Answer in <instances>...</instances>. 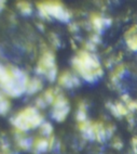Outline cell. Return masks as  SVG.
<instances>
[{
	"label": "cell",
	"mask_w": 137,
	"mask_h": 154,
	"mask_svg": "<svg viewBox=\"0 0 137 154\" xmlns=\"http://www.w3.org/2000/svg\"><path fill=\"white\" fill-rule=\"evenodd\" d=\"M3 99V96H2V94H0V101H1V100H2Z\"/></svg>",
	"instance_id": "32"
},
{
	"label": "cell",
	"mask_w": 137,
	"mask_h": 154,
	"mask_svg": "<svg viewBox=\"0 0 137 154\" xmlns=\"http://www.w3.org/2000/svg\"><path fill=\"white\" fill-rule=\"evenodd\" d=\"M16 143L19 149H22V150H29V149H31L33 140L25 135V132L19 131V134L16 135Z\"/></svg>",
	"instance_id": "14"
},
{
	"label": "cell",
	"mask_w": 137,
	"mask_h": 154,
	"mask_svg": "<svg viewBox=\"0 0 137 154\" xmlns=\"http://www.w3.org/2000/svg\"><path fill=\"white\" fill-rule=\"evenodd\" d=\"M78 127H79V130L81 131V134H82V136L85 139H88V140H95L93 130V122H82V123H79Z\"/></svg>",
	"instance_id": "9"
},
{
	"label": "cell",
	"mask_w": 137,
	"mask_h": 154,
	"mask_svg": "<svg viewBox=\"0 0 137 154\" xmlns=\"http://www.w3.org/2000/svg\"><path fill=\"white\" fill-rule=\"evenodd\" d=\"M93 130L95 140L98 142H104L107 139V134H106V126L101 122H95L93 123Z\"/></svg>",
	"instance_id": "10"
},
{
	"label": "cell",
	"mask_w": 137,
	"mask_h": 154,
	"mask_svg": "<svg viewBox=\"0 0 137 154\" xmlns=\"http://www.w3.org/2000/svg\"><path fill=\"white\" fill-rule=\"evenodd\" d=\"M126 42V46L131 51L133 52H137V34L136 35H133L129 38L125 39Z\"/></svg>",
	"instance_id": "19"
},
{
	"label": "cell",
	"mask_w": 137,
	"mask_h": 154,
	"mask_svg": "<svg viewBox=\"0 0 137 154\" xmlns=\"http://www.w3.org/2000/svg\"><path fill=\"white\" fill-rule=\"evenodd\" d=\"M12 125L19 132H26L29 129H34L43 123V116L38 112L36 107L27 106L19 111L12 117Z\"/></svg>",
	"instance_id": "3"
},
{
	"label": "cell",
	"mask_w": 137,
	"mask_h": 154,
	"mask_svg": "<svg viewBox=\"0 0 137 154\" xmlns=\"http://www.w3.org/2000/svg\"><path fill=\"white\" fill-rule=\"evenodd\" d=\"M3 7H4V1H0V11L3 9Z\"/></svg>",
	"instance_id": "31"
},
{
	"label": "cell",
	"mask_w": 137,
	"mask_h": 154,
	"mask_svg": "<svg viewBox=\"0 0 137 154\" xmlns=\"http://www.w3.org/2000/svg\"><path fill=\"white\" fill-rule=\"evenodd\" d=\"M4 76H6V67L0 65V82L4 78Z\"/></svg>",
	"instance_id": "28"
},
{
	"label": "cell",
	"mask_w": 137,
	"mask_h": 154,
	"mask_svg": "<svg viewBox=\"0 0 137 154\" xmlns=\"http://www.w3.org/2000/svg\"><path fill=\"white\" fill-rule=\"evenodd\" d=\"M16 7L24 15H29L33 12V6L26 1H19V2H16Z\"/></svg>",
	"instance_id": "16"
},
{
	"label": "cell",
	"mask_w": 137,
	"mask_h": 154,
	"mask_svg": "<svg viewBox=\"0 0 137 154\" xmlns=\"http://www.w3.org/2000/svg\"><path fill=\"white\" fill-rule=\"evenodd\" d=\"M51 37H53L52 38V42L55 45V46H58L60 45V39H58V37L56 35H54V34H52L51 35Z\"/></svg>",
	"instance_id": "30"
},
{
	"label": "cell",
	"mask_w": 137,
	"mask_h": 154,
	"mask_svg": "<svg viewBox=\"0 0 137 154\" xmlns=\"http://www.w3.org/2000/svg\"><path fill=\"white\" fill-rule=\"evenodd\" d=\"M47 105L48 104L45 103V101L43 100L42 97H39L38 99L36 100V107H39V109H44Z\"/></svg>",
	"instance_id": "24"
},
{
	"label": "cell",
	"mask_w": 137,
	"mask_h": 154,
	"mask_svg": "<svg viewBox=\"0 0 137 154\" xmlns=\"http://www.w3.org/2000/svg\"><path fill=\"white\" fill-rule=\"evenodd\" d=\"M31 150L37 154L47 152L49 150V140H48V138L38 137L36 139H34L33 143H31Z\"/></svg>",
	"instance_id": "8"
},
{
	"label": "cell",
	"mask_w": 137,
	"mask_h": 154,
	"mask_svg": "<svg viewBox=\"0 0 137 154\" xmlns=\"http://www.w3.org/2000/svg\"><path fill=\"white\" fill-rule=\"evenodd\" d=\"M43 88V83L42 80L38 77H35V78H29L27 85H26V89L25 91L29 94H34L38 92L39 90H41Z\"/></svg>",
	"instance_id": "12"
},
{
	"label": "cell",
	"mask_w": 137,
	"mask_h": 154,
	"mask_svg": "<svg viewBox=\"0 0 137 154\" xmlns=\"http://www.w3.org/2000/svg\"><path fill=\"white\" fill-rule=\"evenodd\" d=\"M76 119L78 121V123L88 121V117H86V105L84 104V102H80L79 103V107H78L77 113H76Z\"/></svg>",
	"instance_id": "15"
},
{
	"label": "cell",
	"mask_w": 137,
	"mask_h": 154,
	"mask_svg": "<svg viewBox=\"0 0 137 154\" xmlns=\"http://www.w3.org/2000/svg\"><path fill=\"white\" fill-rule=\"evenodd\" d=\"M58 84L64 88H74L77 87L80 84V80L76 74L69 73V72H64L58 76L57 78Z\"/></svg>",
	"instance_id": "6"
},
{
	"label": "cell",
	"mask_w": 137,
	"mask_h": 154,
	"mask_svg": "<svg viewBox=\"0 0 137 154\" xmlns=\"http://www.w3.org/2000/svg\"><path fill=\"white\" fill-rule=\"evenodd\" d=\"M9 109H10V103H9V101L6 98H3L0 101V115H6Z\"/></svg>",
	"instance_id": "21"
},
{
	"label": "cell",
	"mask_w": 137,
	"mask_h": 154,
	"mask_svg": "<svg viewBox=\"0 0 137 154\" xmlns=\"http://www.w3.org/2000/svg\"><path fill=\"white\" fill-rule=\"evenodd\" d=\"M57 94H58V92H55L53 89H48V90L43 94L42 98H43V100L45 101L47 104H52L53 102H54L55 97L57 96Z\"/></svg>",
	"instance_id": "18"
},
{
	"label": "cell",
	"mask_w": 137,
	"mask_h": 154,
	"mask_svg": "<svg viewBox=\"0 0 137 154\" xmlns=\"http://www.w3.org/2000/svg\"><path fill=\"white\" fill-rule=\"evenodd\" d=\"M36 72L42 75L50 82H54L57 78V67L55 63V57L51 51L45 50L37 64Z\"/></svg>",
	"instance_id": "4"
},
{
	"label": "cell",
	"mask_w": 137,
	"mask_h": 154,
	"mask_svg": "<svg viewBox=\"0 0 137 154\" xmlns=\"http://www.w3.org/2000/svg\"><path fill=\"white\" fill-rule=\"evenodd\" d=\"M72 66L76 73L89 83H95L104 75V69L98 58L94 53L89 52L84 49L78 51L77 54L74 57Z\"/></svg>",
	"instance_id": "1"
},
{
	"label": "cell",
	"mask_w": 137,
	"mask_h": 154,
	"mask_svg": "<svg viewBox=\"0 0 137 154\" xmlns=\"http://www.w3.org/2000/svg\"><path fill=\"white\" fill-rule=\"evenodd\" d=\"M112 146L115 149H117V150H121V149L123 148V142H122V140H121L120 138H115L112 141Z\"/></svg>",
	"instance_id": "23"
},
{
	"label": "cell",
	"mask_w": 137,
	"mask_h": 154,
	"mask_svg": "<svg viewBox=\"0 0 137 154\" xmlns=\"http://www.w3.org/2000/svg\"><path fill=\"white\" fill-rule=\"evenodd\" d=\"M39 128H40V134H41L44 138L52 136L53 127H52V125L50 124V123H48V122H43V123L40 125Z\"/></svg>",
	"instance_id": "17"
},
{
	"label": "cell",
	"mask_w": 137,
	"mask_h": 154,
	"mask_svg": "<svg viewBox=\"0 0 137 154\" xmlns=\"http://www.w3.org/2000/svg\"><path fill=\"white\" fill-rule=\"evenodd\" d=\"M0 154H1V153H0Z\"/></svg>",
	"instance_id": "33"
},
{
	"label": "cell",
	"mask_w": 137,
	"mask_h": 154,
	"mask_svg": "<svg viewBox=\"0 0 137 154\" xmlns=\"http://www.w3.org/2000/svg\"><path fill=\"white\" fill-rule=\"evenodd\" d=\"M136 34H137V24H134V25H132L131 27L126 30L125 34H124V37H125V39H126L133 35H136Z\"/></svg>",
	"instance_id": "22"
},
{
	"label": "cell",
	"mask_w": 137,
	"mask_h": 154,
	"mask_svg": "<svg viewBox=\"0 0 137 154\" xmlns=\"http://www.w3.org/2000/svg\"><path fill=\"white\" fill-rule=\"evenodd\" d=\"M115 109H117V112H118L119 117L129 115L130 111L127 110V107H126V105L124 104V103H122V102H117V103H115Z\"/></svg>",
	"instance_id": "20"
},
{
	"label": "cell",
	"mask_w": 137,
	"mask_h": 154,
	"mask_svg": "<svg viewBox=\"0 0 137 154\" xmlns=\"http://www.w3.org/2000/svg\"><path fill=\"white\" fill-rule=\"evenodd\" d=\"M132 151L134 154H137V136L132 138Z\"/></svg>",
	"instance_id": "27"
},
{
	"label": "cell",
	"mask_w": 137,
	"mask_h": 154,
	"mask_svg": "<svg viewBox=\"0 0 137 154\" xmlns=\"http://www.w3.org/2000/svg\"><path fill=\"white\" fill-rule=\"evenodd\" d=\"M121 99H122V103H123V102H125V104L127 103V102L131 101V98H130V96H129L127 94H122V97H121Z\"/></svg>",
	"instance_id": "29"
},
{
	"label": "cell",
	"mask_w": 137,
	"mask_h": 154,
	"mask_svg": "<svg viewBox=\"0 0 137 154\" xmlns=\"http://www.w3.org/2000/svg\"><path fill=\"white\" fill-rule=\"evenodd\" d=\"M69 111H70L69 105H65V106H53L51 115H52V117L56 122H63L66 119Z\"/></svg>",
	"instance_id": "11"
},
{
	"label": "cell",
	"mask_w": 137,
	"mask_h": 154,
	"mask_svg": "<svg viewBox=\"0 0 137 154\" xmlns=\"http://www.w3.org/2000/svg\"><path fill=\"white\" fill-rule=\"evenodd\" d=\"M126 73V67L124 64H118L115 66V69L112 71V73L110 74V82L113 85H117L119 83V80L124 76V74Z\"/></svg>",
	"instance_id": "13"
},
{
	"label": "cell",
	"mask_w": 137,
	"mask_h": 154,
	"mask_svg": "<svg viewBox=\"0 0 137 154\" xmlns=\"http://www.w3.org/2000/svg\"><path fill=\"white\" fill-rule=\"evenodd\" d=\"M115 129V128L113 125H108V126H106V134H107V138H110L113 135Z\"/></svg>",
	"instance_id": "26"
},
{
	"label": "cell",
	"mask_w": 137,
	"mask_h": 154,
	"mask_svg": "<svg viewBox=\"0 0 137 154\" xmlns=\"http://www.w3.org/2000/svg\"><path fill=\"white\" fill-rule=\"evenodd\" d=\"M37 5L47 12L50 19L54 17L62 22H68L70 19L69 11L58 1H44V2H39Z\"/></svg>",
	"instance_id": "5"
},
{
	"label": "cell",
	"mask_w": 137,
	"mask_h": 154,
	"mask_svg": "<svg viewBox=\"0 0 137 154\" xmlns=\"http://www.w3.org/2000/svg\"><path fill=\"white\" fill-rule=\"evenodd\" d=\"M90 23L92 25L93 29L95 30L96 34L101 33L104 28L106 27L105 25V17L101 13H92L90 17Z\"/></svg>",
	"instance_id": "7"
},
{
	"label": "cell",
	"mask_w": 137,
	"mask_h": 154,
	"mask_svg": "<svg viewBox=\"0 0 137 154\" xmlns=\"http://www.w3.org/2000/svg\"><path fill=\"white\" fill-rule=\"evenodd\" d=\"M28 76L15 66H6V76L0 82V88L9 97L16 98L25 92Z\"/></svg>",
	"instance_id": "2"
},
{
	"label": "cell",
	"mask_w": 137,
	"mask_h": 154,
	"mask_svg": "<svg viewBox=\"0 0 137 154\" xmlns=\"http://www.w3.org/2000/svg\"><path fill=\"white\" fill-rule=\"evenodd\" d=\"M90 42H92L93 45H97V44H99L101 42V38H99V35L98 34H94V35H92L91 36V38H90Z\"/></svg>",
	"instance_id": "25"
}]
</instances>
